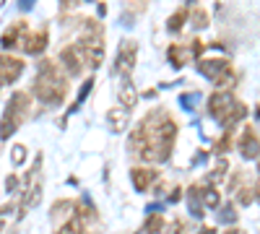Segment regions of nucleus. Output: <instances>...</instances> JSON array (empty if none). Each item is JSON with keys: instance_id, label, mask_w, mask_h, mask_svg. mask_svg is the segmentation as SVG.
Segmentation results:
<instances>
[{"instance_id": "nucleus-1", "label": "nucleus", "mask_w": 260, "mask_h": 234, "mask_svg": "<svg viewBox=\"0 0 260 234\" xmlns=\"http://www.w3.org/2000/svg\"><path fill=\"white\" fill-rule=\"evenodd\" d=\"M31 91L42 104L57 107V104H62V99L68 96V78H65V73L52 60H42L37 65V78H34Z\"/></svg>"}, {"instance_id": "nucleus-2", "label": "nucleus", "mask_w": 260, "mask_h": 234, "mask_svg": "<svg viewBox=\"0 0 260 234\" xmlns=\"http://www.w3.org/2000/svg\"><path fill=\"white\" fill-rule=\"evenodd\" d=\"M143 130H146V154L143 159L146 161H167L172 156V146H175V138H177V122L172 117H161L154 127H148L146 120L141 122Z\"/></svg>"}, {"instance_id": "nucleus-3", "label": "nucleus", "mask_w": 260, "mask_h": 234, "mask_svg": "<svg viewBox=\"0 0 260 234\" xmlns=\"http://www.w3.org/2000/svg\"><path fill=\"white\" fill-rule=\"evenodd\" d=\"M76 47L83 57V62L89 68H99L102 65V60H104V29L99 21H86L83 24V31L76 42Z\"/></svg>"}, {"instance_id": "nucleus-4", "label": "nucleus", "mask_w": 260, "mask_h": 234, "mask_svg": "<svg viewBox=\"0 0 260 234\" xmlns=\"http://www.w3.org/2000/svg\"><path fill=\"white\" fill-rule=\"evenodd\" d=\"M26 112H29V94H24V91L11 94L6 115H3V120H0V138L8 141L18 130V125L26 120Z\"/></svg>"}, {"instance_id": "nucleus-5", "label": "nucleus", "mask_w": 260, "mask_h": 234, "mask_svg": "<svg viewBox=\"0 0 260 234\" xmlns=\"http://www.w3.org/2000/svg\"><path fill=\"white\" fill-rule=\"evenodd\" d=\"M198 73L208 81H213L216 86H232L234 83V71L229 65V60H219V57H213V60H198Z\"/></svg>"}, {"instance_id": "nucleus-6", "label": "nucleus", "mask_w": 260, "mask_h": 234, "mask_svg": "<svg viewBox=\"0 0 260 234\" xmlns=\"http://www.w3.org/2000/svg\"><path fill=\"white\" fill-rule=\"evenodd\" d=\"M136 60H138V45H136L133 39H122V42H120V50H117V60H115L112 73H117V76H130V71L136 68Z\"/></svg>"}, {"instance_id": "nucleus-7", "label": "nucleus", "mask_w": 260, "mask_h": 234, "mask_svg": "<svg viewBox=\"0 0 260 234\" xmlns=\"http://www.w3.org/2000/svg\"><path fill=\"white\" fill-rule=\"evenodd\" d=\"M237 104V99H234V94L229 91V89H224V91H213L211 96H208V115L213 117V120H224L229 112H232V107Z\"/></svg>"}, {"instance_id": "nucleus-8", "label": "nucleus", "mask_w": 260, "mask_h": 234, "mask_svg": "<svg viewBox=\"0 0 260 234\" xmlns=\"http://www.w3.org/2000/svg\"><path fill=\"white\" fill-rule=\"evenodd\" d=\"M24 73V60L13 57V55H0V83L3 86H11L16 83Z\"/></svg>"}, {"instance_id": "nucleus-9", "label": "nucleus", "mask_w": 260, "mask_h": 234, "mask_svg": "<svg viewBox=\"0 0 260 234\" xmlns=\"http://www.w3.org/2000/svg\"><path fill=\"white\" fill-rule=\"evenodd\" d=\"M60 62L65 65V71H68L73 78L83 71V57H81V52H78V47L76 45H68V47H62V52H60Z\"/></svg>"}, {"instance_id": "nucleus-10", "label": "nucleus", "mask_w": 260, "mask_h": 234, "mask_svg": "<svg viewBox=\"0 0 260 234\" xmlns=\"http://www.w3.org/2000/svg\"><path fill=\"white\" fill-rule=\"evenodd\" d=\"M237 148H240V154L245 159H260V138L255 136L252 127H245V133H242L240 143H237Z\"/></svg>"}, {"instance_id": "nucleus-11", "label": "nucleus", "mask_w": 260, "mask_h": 234, "mask_svg": "<svg viewBox=\"0 0 260 234\" xmlns=\"http://www.w3.org/2000/svg\"><path fill=\"white\" fill-rule=\"evenodd\" d=\"M130 180H133L138 193H146V190L151 187V182L159 180V172L156 169H148V166H133L130 169Z\"/></svg>"}, {"instance_id": "nucleus-12", "label": "nucleus", "mask_w": 260, "mask_h": 234, "mask_svg": "<svg viewBox=\"0 0 260 234\" xmlns=\"http://www.w3.org/2000/svg\"><path fill=\"white\" fill-rule=\"evenodd\" d=\"M120 102H122V110H133L136 107V102H138V91L133 86V78L130 76H122V83H120V91H117Z\"/></svg>"}, {"instance_id": "nucleus-13", "label": "nucleus", "mask_w": 260, "mask_h": 234, "mask_svg": "<svg viewBox=\"0 0 260 234\" xmlns=\"http://www.w3.org/2000/svg\"><path fill=\"white\" fill-rule=\"evenodd\" d=\"M21 34H29V29H26L24 21H18V24H13L11 29L3 31V37H0V47H3V50H13V47H18V45H21V42H18Z\"/></svg>"}, {"instance_id": "nucleus-14", "label": "nucleus", "mask_w": 260, "mask_h": 234, "mask_svg": "<svg viewBox=\"0 0 260 234\" xmlns=\"http://www.w3.org/2000/svg\"><path fill=\"white\" fill-rule=\"evenodd\" d=\"M47 47V29H39L34 34H26L24 39V52L26 55H42Z\"/></svg>"}, {"instance_id": "nucleus-15", "label": "nucleus", "mask_w": 260, "mask_h": 234, "mask_svg": "<svg viewBox=\"0 0 260 234\" xmlns=\"http://www.w3.org/2000/svg\"><path fill=\"white\" fill-rule=\"evenodd\" d=\"M187 206H190V214L195 219L203 216V187H198V185L187 187Z\"/></svg>"}, {"instance_id": "nucleus-16", "label": "nucleus", "mask_w": 260, "mask_h": 234, "mask_svg": "<svg viewBox=\"0 0 260 234\" xmlns=\"http://www.w3.org/2000/svg\"><path fill=\"white\" fill-rule=\"evenodd\" d=\"M107 122H110V127H112V130L115 133H122L125 130V127H127V122H130V112L127 110H110V112H107Z\"/></svg>"}, {"instance_id": "nucleus-17", "label": "nucleus", "mask_w": 260, "mask_h": 234, "mask_svg": "<svg viewBox=\"0 0 260 234\" xmlns=\"http://www.w3.org/2000/svg\"><path fill=\"white\" fill-rule=\"evenodd\" d=\"M167 57H169V62H172L175 68H182V65H185V62H187L192 55H190V47H182V45H172V47L167 50Z\"/></svg>"}, {"instance_id": "nucleus-18", "label": "nucleus", "mask_w": 260, "mask_h": 234, "mask_svg": "<svg viewBox=\"0 0 260 234\" xmlns=\"http://www.w3.org/2000/svg\"><path fill=\"white\" fill-rule=\"evenodd\" d=\"M245 117H247V107H245L242 102H237L234 107H232V112H229V115L221 120V125L226 127V130H232V127H234L237 122H240V120H245Z\"/></svg>"}, {"instance_id": "nucleus-19", "label": "nucleus", "mask_w": 260, "mask_h": 234, "mask_svg": "<svg viewBox=\"0 0 260 234\" xmlns=\"http://www.w3.org/2000/svg\"><path fill=\"white\" fill-rule=\"evenodd\" d=\"M187 8H180L177 13H172L169 16V21H167V31H172V34H177L182 26H185V21H187Z\"/></svg>"}, {"instance_id": "nucleus-20", "label": "nucleus", "mask_w": 260, "mask_h": 234, "mask_svg": "<svg viewBox=\"0 0 260 234\" xmlns=\"http://www.w3.org/2000/svg\"><path fill=\"white\" fill-rule=\"evenodd\" d=\"M141 231H143V234H159V231H164V216H161V214H151V216L146 219V224H143Z\"/></svg>"}, {"instance_id": "nucleus-21", "label": "nucleus", "mask_w": 260, "mask_h": 234, "mask_svg": "<svg viewBox=\"0 0 260 234\" xmlns=\"http://www.w3.org/2000/svg\"><path fill=\"white\" fill-rule=\"evenodd\" d=\"M57 234H89V231H86V224L81 221V219H68V221H65L60 229H57Z\"/></svg>"}, {"instance_id": "nucleus-22", "label": "nucleus", "mask_w": 260, "mask_h": 234, "mask_svg": "<svg viewBox=\"0 0 260 234\" xmlns=\"http://www.w3.org/2000/svg\"><path fill=\"white\" fill-rule=\"evenodd\" d=\"M203 203L208 208H219V203H221L219 190H216V187H203Z\"/></svg>"}, {"instance_id": "nucleus-23", "label": "nucleus", "mask_w": 260, "mask_h": 234, "mask_svg": "<svg viewBox=\"0 0 260 234\" xmlns=\"http://www.w3.org/2000/svg\"><path fill=\"white\" fill-rule=\"evenodd\" d=\"M226 169H229V164H226V159H219V164H216V169L208 175V182H211V187H213V182H221L224 177H226Z\"/></svg>"}, {"instance_id": "nucleus-24", "label": "nucleus", "mask_w": 260, "mask_h": 234, "mask_svg": "<svg viewBox=\"0 0 260 234\" xmlns=\"http://www.w3.org/2000/svg\"><path fill=\"white\" fill-rule=\"evenodd\" d=\"M216 219H219V224H234V221H237V211H234V206L229 203V206H224L221 211H216Z\"/></svg>"}, {"instance_id": "nucleus-25", "label": "nucleus", "mask_w": 260, "mask_h": 234, "mask_svg": "<svg viewBox=\"0 0 260 234\" xmlns=\"http://www.w3.org/2000/svg\"><path fill=\"white\" fill-rule=\"evenodd\" d=\"M91 89H94V76L83 81V86H81V91H78V99H76V104L71 107V112H76V110H78V104H81L86 96H89V91H91Z\"/></svg>"}, {"instance_id": "nucleus-26", "label": "nucleus", "mask_w": 260, "mask_h": 234, "mask_svg": "<svg viewBox=\"0 0 260 234\" xmlns=\"http://www.w3.org/2000/svg\"><path fill=\"white\" fill-rule=\"evenodd\" d=\"M192 26H195V29H206V26H208V13H206L203 8H195V11H192Z\"/></svg>"}, {"instance_id": "nucleus-27", "label": "nucleus", "mask_w": 260, "mask_h": 234, "mask_svg": "<svg viewBox=\"0 0 260 234\" xmlns=\"http://www.w3.org/2000/svg\"><path fill=\"white\" fill-rule=\"evenodd\" d=\"M232 148V130H226L219 141H216V154H226Z\"/></svg>"}, {"instance_id": "nucleus-28", "label": "nucleus", "mask_w": 260, "mask_h": 234, "mask_svg": "<svg viewBox=\"0 0 260 234\" xmlns=\"http://www.w3.org/2000/svg\"><path fill=\"white\" fill-rule=\"evenodd\" d=\"M26 159V146H13V164H21V161H24Z\"/></svg>"}, {"instance_id": "nucleus-29", "label": "nucleus", "mask_w": 260, "mask_h": 234, "mask_svg": "<svg viewBox=\"0 0 260 234\" xmlns=\"http://www.w3.org/2000/svg\"><path fill=\"white\" fill-rule=\"evenodd\" d=\"M190 45H192V47H190V55H192V57H198V55H203V50L208 47V45H203L201 39H192Z\"/></svg>"}, {"instance_id": "nucleus-30", "label": "nucleus", "mask_w": 260, "mask_h": 234, "mask_svg": "<svg viewBox=\"0 0 260 234\" xmlns=\"http://www.w3.org/2000/svg\"><path fill=\"white\" fill-rule=\"evenodd\" d=\"M237 198H240V203H242V206H250V203H252V187H242Z\"/></svg>"}, {"instance_id": "nucleus-31", "label": "nucleus", "mask_w": 260, "mask_h": 234, "mask_svg": "<svg viewBox=\"0 0 260 234\" xmlns=\"http://www.w3.org/2000/svg\"><path fill=\"white\" fill-rule=\"evenodd\" d=\"M195 99H198V94H182V96H180V102H182L185 110H190V104H192Z\"/></svg>"}, {"instance_id": "nucleus-32", "label": "nucleus", "mask_w": 260, "mask_h": 234, "mask_svg": "<svg viewBox=\"0 0 260 234\" xmlns=\"http://www.w3.org/2000/svg\"><path fill=\"white\" fill-rule=\"evenodd\" d=\"M180 198H182V187H175V190L169 193V203H177Z\"/></svg>"}, {"instance_id": "nucleus-33", "label": "nucleus", "mask_w": 260, "mask_h": 234, "mask_svg": "<svg viewBox=\"0 0 260 234\" xmlns=\"http://www.w3.org/2000/svg\"><path fill=\"white\" fill-rule=\"evenodd\" d=\"M167 234H185V224L175 221V224H172V231H167Z\"/></svg>"}, {"instance_id": "nucleus-34", "label": "nucleus", "mask_w": 260, "mask_h": 234, "mask_svg": "<svg viewBox=\"0 0 260 234\" xmlns=\"http://www.w3.org/2000/svg\"><path fill=\"white\" fill-rule=\"evenodd\" d=\"M6 187H8V193H13V190H16V187H18V180H16V177H13V175H11V177H8V180H6Z\"/></svg>"}, {"instance_id": "nucleus-35", "label": "nucleus", "mask_w": 260, "mask_h": 234, "mask_svg": "<svg viewBox=\"0 0 260 234\" xmlns=\"http://www.w3.org/2000/svg\"><path fill=\"white\" fill-rule=\"evenodd\" d=\"M201 234H216V231H213L211 226H203V229H201Z\"/></svg>"}, {"instance_id": "nucleus-36", "label": "nucleus", "mask_w": 260, "mask_h": 234, "mask_svg": "<svg viewBox=\"0 0 260 234\" xmlns=\"http://www.w3.org/2000/svg\"><path fill=\"white\" fill-rule=\"evenodd\" d=\"M224 234H240V229H229V231H224Z\"/></svg>"}, {"instance_id": "nucleus-37", "label": "nucleus", "mask_w": 260, "mask_h": 234, "mask_svg": "<svg viewBox=\"0 0 260 234\" xmlns=\"http://www.w3.org/2000/svg\"><path fill=\"white\" fill-rule=\"evenodd\" d=\"M255 195H257V200H260V185H257V190H255Z\"/></svg>"}, {"instance_id": "nucleus-38", "label": "nucleus", "mask_w": 260, "mask_h": 234, "mask_svg": "<svg viewBox=\"0 0 260 234\" xmlns=\"http://www.w3.org/2000/svg\"><path fill=\"white\" fill-rule=\"evenodd\" d=\"M257 172H260V164H257Z\"/></svg>"}]
</instances>
